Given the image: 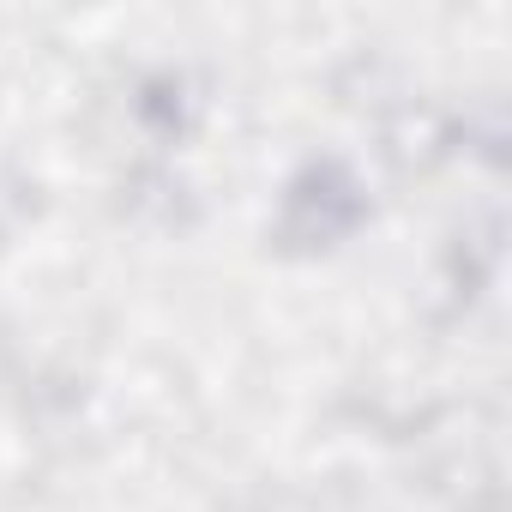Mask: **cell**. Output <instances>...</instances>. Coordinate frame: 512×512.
<instances>
[{
  "label": "cell",
  "instance_id": "6da1fadb",
  "mask_svg": "<svg viewBox=\"0 0 512 512\" xmlns=\"http://www.w3.org/2000/svg\"><path fill=\"white\" fill-rule=\"evenodd\" d=\"M362 217V193L356 181L338 169V163H320L308 169L296 187H290V205H284V235L296 247H326L338 235H350Z\"/></svg>",
  "mask_w": 512,
  "mask_h": 512
}]
</instances>
